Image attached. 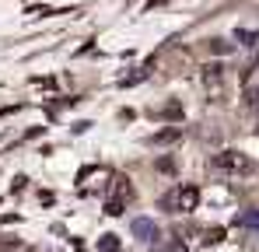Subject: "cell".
<instances>
[{
    "mask_svg": "<svg viewBox=\"0 0 259 252\" xmlns=\"http://www.w3.org/2000/svg\"><path fill=\"white\" fill-rule=\"evenodd\" d=\"M214 168H221V172H249L252 161L242 151H221V154H214Z\"/></svg>",
    "mask_w": 259,
    "mask_h": 252,
    "instance_id": "cell-2",
    "label": "cell"
},
{
    "mask_svg": "<svg viewBox=\"0 0 259 252\" xmlns=\"http://www.w3.org/2000/svg\"><path fill=\"white\" fill-rule=\"evenodd\" d=\"M221 238H224V231H221V228H210L203 242H207V245H214V242H221Z\"/></svg>",
    "mask_w": 259,
    "mask_h": 252,
    "instance_id": "cell-9",
    "label": "cell"
},
{
    "mask_svg": "<svg viewBox=\"0 0 259 252\" xmlns=\"http://www.w3.org/2000/svg\"><path fill=\"white\" fill-rule=\"evenodd\" d=\"M238 224H242V228H259V210H249V214H242V217H238Z\"/></svg>",
    "mask_w": 259,
    "mask_h": 252,
    "instance_id": "cell-7",
    "label": "cell"
},
{
    "mask_svg": "<svg viewBox=\"0 0 259 252\" xmlns=\"http://www.w3.org/2000/svg\"><path fill=\"white\" fill-rule=\"evenodd\" d=\"M98 252H123V245H119L116 235H102L98 238Z\"/></svg>",
    "mask_w": 259,
    "mask_h": 252,
    "instance_id": "cell-6",
    "label": "cell"
},
{
    "mask_svg": "<svg viewBox=\"0 0 259 252\" xmlns=\"http://www.w3.org/2000/svg\"><path fill=\"white\" fill-rule=\"evenodd\" d=\"M235 39H242V46H256V32H249V28H238V32H235Z\"/></svg>",
    "mask_w": 259,
    "mask_h": 252,
    "instance_id": "cell-8",
    "label": "cell"
},
{
    "mask_svg": "<svg viewBox=\"0 0 259 252\" xmlns=\"http://www.w3.org/2000/svg\"><path fill=\"white\" fill-rule=\"evenodd\" d=\"M165 116H168V119H179V116H182V109H179V105H175V102H172V105L165 109Z\"/></svg>",
    "mask_w": 259,
    "mask_h": 252,
    "instance_id": "cell-10",
    "label": "cell"
},
{
    "mask_svg": "<svg viewBox=\"0 0 259 252\" xmlns=\"http://www.w3.org/2000/svg\"><path fill=\"white\" fill-rule=\"evenodd\" d=\"M214 53H231V46H228V42H221V39H214Z\"/></svg>",
    "mask_w": 259,
    "mask_h": 252,
    "instance_id": "cell-11",
    "label": "cell"
},
{
    "mask_svg": "<svg viewBox=\"0 0 259 252\" xmlns=\"http://www.w3.org/2000/svg\"><path fill=\"white\" fill-rule=\"evenodd\" d=\"M196 203H200V189L196 186H179V189H172L161 200V207L172 210V214H189V210H196Z\"/></svg>",
    "mask_w": 259,
    "mask_h": 252,
    "instance_id": "cell-1",
    "label": "cell"
},
{
    "mask_svg": "<svg viewBox=\"0 0 259 252\" xmlns=\"http://www.w3.org/2000/svg\"><path fill=\"white\" fill-rule=\"evenodd\" d=\"M179 137H182V130H179V126H168V130H161V133H154L151 144H154V147H165V144H175Z\"/></svg>",
    "mask_w": 259,
    "mask_h": 252,
    "instance_id": "cell-5",
    "label": "cell"
},
{
    "mask_svg": "<svg viewBox=\"0 0 259 252\" xmlns=\"http://www.w3.org/2000/svg\"><path fill=\"white\" fill-rule=\"evenodd\" d=\"M126 200H133V186H130V179H116V196L105 203V214H123V203Z\"/></svg>",
    "mask_w": 259,
    "mask_h": 252,
    "instance_id": "cell-3",
    "label": "cell"
},
{
    "mask_svg": "<svg viewBox=\"0 0 259 252\" xmlns=\"http://www.w3.org/2000/svg\"><path fill=\"white\" fill-rule=\"evenodd\" d=\"M133 235H137L140 242H154V238H158V224L147 221V217H137V221H133Z\"/></svg>",
    "mask_w": 259,
    "mask_h": 252,
    "instance_id": "cell-4",
    "label": "cell"
}]
</instances>
